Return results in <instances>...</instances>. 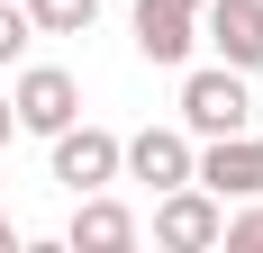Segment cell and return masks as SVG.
I'll return each mask as SVG.
<instances>
[{
	"mask_svg": "<svg viewBox=\"0 0 263 253\" xmlns=\"http://www.w3.org/2000/svg\"><path fill=\"white\" fill-rule=\"evenodd\" d=\"M254 73H236V64H200V73H182V126L191 136H236V126H254V91H245Z\"/></svg>",
	"mask_w": 263,
	"mask_h": 253,
	"instance_id": "1",
	"label": "cell"
},
{
	"mask_svg": "<svg viewBox=\"0 0 263 253\" xmlns=\"http://www.w3.org/2000/svg\"><path fill=\"white\" fill-rule=\"evenodd\" d=\"M191 181L209 190V199H263V136L254 126H236V136H200L191 145Z\"/></svg>",
	"mask_w": 263,
	"mask_h": 253,
	"instance_id": "2",
	"label": "cell"
},
{
	"mask_svg": "<svg viewBox=\"0 0 263 253\" xmlns=\"http://www.w3.org/2000/svg\"><path fill=\"white\" fill-rule=\"evenodd\" d=\"M218 235H227V199H209L200 181L155 190V244H163V253H209Z\"/></svg>",
	"mask_w": 263,
	"mask_h": 253,
	"instance_id": "3",
	"label": "cell"
},
{
	"mask_svg": "<svg viewBox=\"0 0 263 253\" xmlns=\"http://www.w3.org/2000/svg\"><path fill=\"white\" fill-rule=\"evenodd\" d=\"M46 172L54 181H64V190H73V199H82V190H109V181H118V136H109V126H54V136H46Z\"/></svg>",
	"mask_w": 263,
	"mask_h": 253,
	"instance_id": "4",
	"label": "cell"
},
{
	"mask_svg": "<svg viewBox=\"0 0 263 253\" xmlns=\"http://www.w3.org/2000/svg\"><path fill=\"white\" fill-rule=\"evenodd\" d=\"M9 109H18L27 136H54V126H73V118H82V81L64 73V64H27V73L9 81Z\"/></svg>",
	"mask_w": 263,
	"mask_h": 253,
	"instance_id": "5",
	"label": "cell"
},
{
	"mask_svg": "<svg viewBox=\"0 0 263 253\" xmlns=\"http://www.w3.org/2000/svg\"><path fill=\"white\" fill-rule=\"evenodd\" d=\"M127 36H136V54L145 64H191V46H200V9L191 0H136V18H127Z\"/></svg>",
	"mask_w": 263,
	"mask_h": 253,
	"instance_id": "6",
	"label": "cell"
},
{
	"mask_svg": "<svg viewBox=\"0 0 263 253\" xmlns=\"http://www.w3.org/2000/svg\"><path fill=\"white\" fill-rule=\"evenodd\" d=\"M118 172L145 181V190L191 181V126H136V136H118Z\"/></svg>",
	"mask_w": 263,
	"mask_h": 253,
	"instance_id": "7",
	"label": "cell"
},
{
	"mask_svg": "<svg viewBox=\"0 0 263 253\" xmlns=\"http://www.w3.org/2000/svg\"><path fill=\"white\" fill-rule=\"evenodd\" d=\"M200 36L218 46V64L263 73V0H200Z\"/></svg>",
	"mask_w": 263,
	"mask_h": 253,
	"instance_id": "8",
	"label": "cell"
},
{
	"mask_svg": "<svg viewBox=\"0 0 263 253\" xmlns=\"http://www.w3.org/2000/svg\"><path fill=\"white\" fill-rule=\"evenodd\" d=\"M64 244H73V253H127V244H136V217L109 199V190H82V199H73V226H64Z\"/></svg>",
	"mask_w": 263,
	"mask_h": 253,
	"instance_id": "9",
	"label": "cell"
},
{
	"mask_svg": "<svg viewBox=\"0 0 263 253\" xmlns=\"http://www.w3.org/2000/svg\"><path fill=\"white\" fill-rule=\"evenodd\" d=\"M18 9H27L36 36H82V27L100 18V0H18Z\"/></svg>",
	"mask_w": 263,
	"mask_h": 253,
	"instance_id": "10",
	"label": "cell"
},
{
	"mask_svg": "<svg viewBox=\"0 0 263 253\" xmlns=\"http://www.w3.org/2000/svg\"><path fill=\"white\" fill-rule=\"evenodd\" d=\"M227 253H263V199H236L227 208V235H218Z\"/></svg>",
	"mask_w": 263,
	"mask_h": 253,
	"instance_id": "11",
	"label": "cell"
},
{
	"mask_svg": "<svg viewBox=\"0 0 263 253\" xmlns=\"http://www.w3.org/2000/svg\"><path fill=\"white\" fill-rule=\"evenodd\" d=\"M27 46H36V27H27V9H18V0H0V73H9V64H18Z\"/></svg>",
	"mask_w": 263,
	"mask_h": 253,
	"instance_id": "12",
	"label": "cell"
},
{
	"mask_svg": "<svg viewBox=\"0 0 263 253\" xmlns=\"http://www.w3.org/2000/svg\"><path fill=\"white\" fill-rule=\"evenodd\" d=\"M9 136H18V109H9V91H0V145H9Z\"/></svg>",
	"mask_w": 263,
	"mask_h": 253,
	"instance_id": "13",
	"label": "cell"
},
{
	"mask_svg": "<svg viewBox=\"0 0 263 253\" xmlns=\"http://www.w3.org/2000/svg\"><path fill=\"white\" fill-rule=\"evenodd\" d=\"M191 9H200V0H191Z\"/></svg>",
	"mask_w": 263,
	"mask_h": 253,
	"instance_id": "14",
	"label": "cell"
}]
</instances>
